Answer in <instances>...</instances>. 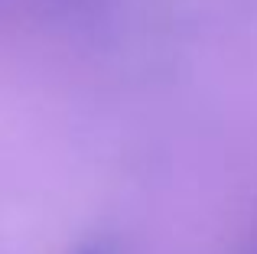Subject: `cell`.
<instances>
[{"label": "cell", "instance_id": "1", "mask_svg": "<svg viewBox=\"0 0 257 254\" xmlns=\"http://www.w3.org/2000/svg\"><path fill=\"white\" fill-rule=\"evenodd\" d=\"M75 254H114V248L107 241H91V244H82Z\"/></svg>", "mask_w": 257, "mask_h": 254}]
</instances>
